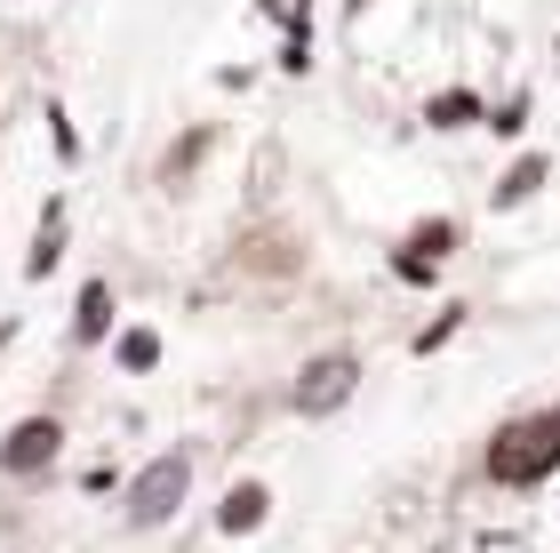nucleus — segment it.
<instances>
[{
  "instance_id": "9b49d317",
  "label": "nucleus",
  "mask_w": 560,
  "mask_h": 553,
  "mask_svg": "<svg viewBox=\"0 0 560 553\" xmlns=\"http://www.w3.org/2000/svg\"><path fill=\"white\" fill-rule=\"evenodd\" d=\"M209 153H217V120H192V129L161 153V185H168V193H185V185H192V169L209 161Z\"/></svg>"
},
{
  "instance_id": "39448f33",
  "label": "nucleus",
  "mask_w": 560,
  "mask_h": 553,
  "mask_svg": "<svg viewBox=\"0 0 560 553\" xmlns=\"http://www.w3.org/2000/svg\"><path fill=\"white\" fill-rule=\"evenodd\" d=\"M272 506H280V497H272V482H265V473H241V482H233V489H224V497H217V514H209V530L241 545V538H257V530H265V521H272Z\"/></svg>"
},
{
  "instance_id": "dca6fc26",
  "label": "nucleus",
  "mask_w": 560,
  "mask_h": 553,
  "mask_svg": "<svg viewBox=\"0 0 560 553\" xmlns=\"http://www.w3.org/2000/svg\"><path fill=\"white\" fill-rule=\"evenodd\" d=\"M48 137H57V161H81V137H72L65 113H48Z\"/></svg>"
},
{
  "instance_id": "9d476101",
  "label": "nucleus",
  "mask_w": 560,
  "mask_h": 553,
  "mask_svg": "<svg viewBox=\"0 0 560 553\" xmlns=\"http://www.w3.org/2000/svg\"><path fill=\"white\" fill-rule=\"evenodd\" d=\"M545 177H552V153H537V145H528V153H513V161H504V177L489 185V209L504 217V209H521V200H537Z\"/></svg>"
},
{
  "instance_id": "ddd939ff",
  "label": "nucleus",
  "mask_w": 560,
  "mask_h": 553,
  "mask_svg": "<svg viewBox=\"0 0 560 553\" xmlns=\"http://www.w3.org/2000/svg\"><path fill=\"white\" fill-rule=\"evenodd\" d=\"M465 321H472V306H441V313H432L424 330L409 337V354H417V361H432V354H441L448 337H465Z\"/></svg>"
},
{
  "instance_id": "a211bd4d",
  "label": "nucleus",
  "mask_w": 560,
  "mask_h": 553,
  "mask_svg": "<svg viewBox=\"0 0 560 553\" xmlns=\"http://www.w3.org/2000/svg\"><path fill=\"white\" fill-rule=\"evenodd\" d=\"M369 9H376V0H345V16H369Z\"/></svg>"
},
{
  "instance_id": "6e6552de",
  "label": "nucleus",
  "mask_w": 560,
  "mask_h": 553,
  "mask_svg": "<svg viewBox=\"0 0 560 553\" xmlns=\"http://www.w3.org/2000/svg\"><path fill=\"white\" fill-rule=\"evenodd\" d=\"M65 241H72V209H65V193H48L40 224H33V249H24V281H48L65 265Z\"/></svg>"
},
{
  "instance_id": "4468645a",
  "label": "nucleus",
  "mask_w": 560,
  "mask_h": 553,
  "mask_svg": "<svg viewBox=\"0 0 560 553\" xmlns=\"http://www.w3.org/2000/svg\"><path fill=\"white\" fill-rule=\"evenodd\" d=\"M489 137H504V145L528 137V89H513V96H497V105H489Z\"/></svg>"
},
{
  "instance_id": "20e7f679",
  "label": "nucleus",
  "mask_w": 560,
  "mask_h": 553,
  "mask_svg": "<svg viewBox=\"0 0 560 553\" xmlns=\"http://www.w3.org/2000/svg\"><path fill=\"white\" fill-rule=\"evenodd\" d=\"M57 458H65V417L57 410H33V417H16L9 434H0V473H9V482H40Z\"/></svg>"
},
{
  "instance_id": "1a4fd4ad",
  "label": "nucleus",
  "mask_w": 560,
  "mask_h": 553,
  "mask_svg": "<svg viewBox=\"0 0 560 553\" xmlns=\"http://www.w3.org/2000/svg\"><path fill=\"white\" fill-rule=\"evenodd\" d=\"M400 257H424V265H441L448 273V257L465 249V217H448V209H432V217H417V224H400Z\"/></svg>"
},
{
  "instance_id": "f8f14e48",
  "label": "nucleus",
  "mask_w": 560,
  "mask_h": 553,
  "mask_svg": "<svg viewBox=\"0 0 560 553\" xmlns=\"http://www.w3.org/2000/svg\"><path fill=\"white\" fill-rule=\"evenodd\" d=\"M113 369L120 377H152L161 369V330H152V321H129V330L113 337Z\"/></svg>"
},
{
  "instance_id": "f3484780",
  "label": "nucleus",
  "mask_w": 560,
  "mask_h": 553,
  "mask_svg": "<svg viewBox=\"0 0 560 553\" xmlns=\"http://www.w3.org/2000/svg\"><path fill=\"white\" fill-rule=\"evenodd\" d=\"M248 9H257V16H280V9H289V0H248Z\"/></svg>"
},
{
  "instance_id": "0eeeda50",
  "label": "nucleus",
  "mask_w": 560,
  "mask_h": 553,
  "mask_svg": "<svg viewBox=\"0 0 560 553\" xmlns=\"http://www.w3.org/2000/svg\"><path fill=\"white\" fill-rule=\"evenodd\" d=\"M424 129H441V137H465V129H489V96H480L472 81H448V89H432L424 96Z\"/></svg>"
},
{
  "instance_id": "7ed1b4c3",
  "label": "nucleus",
  "mask_w": 560,
  "mask_h": 553,
  "mask_svg": "<svg viewBox=\"0 0 560 553\" xmlns=\"http://www.w3.org/2000/svg\"><path fill=\"white\" fill-rule=\"evenodd\" d=\"M361 377H369V361L352 354V345H320V354H313V361H304V369L289 377V410L320 425V417H337L345 401L361 393Z\"/></svg>"
},
{
  "instance_id": "6ab92c4d",
  "label": "nucleus",
  "mask_w": 560,
  "mask_h": 553,
  "mask_svg": "<svg viewBox=\"0 0 560 553\" xmlns=\"http://www.w3.org/2000/svg\"><path fill=\"white\" fill-rule=\"evenodd\" d=\"M9 337H16V330H0V345H9Z\"/></svg>"
},
{
  "instance_id": "f03ea898",
  "label": "nucleus",
  "mask_w": 560,
  "mask_h": 553,
  "mask_svg": "<svg viewBox=\"0 0 560 553\" xmlns=\"http://www.w3.org/2000/svg\"><path fill=\"white\" fill-rule=\"evenodd\" d=\"M185 497H192V449H161V458L137 465L129 497H120V521L129 530H168L185 514Z\"/></svg>"
},
{
  "instance_id": "423d86ee",
  "label": "nucleus",
  "mask_w": 560,
  "mask_h": 553,
  "mask_svg": "<svg viewBox=\"0 0 560 553\" xmlns=\"http://www.w3.org/2000/svg\"><path fill=\"white\" fill-rule=\"evenodd\" d=\"M72 354H89V345H105V337H120V297H113V281L96 273V281H81V297H72Z\"/></svg>"
},
{
  "instance_id": "2eb2a0df",
  "label": "nucleus",
  "mask_w": 560,
  "mask_h": 553,
  "mask_svg": "<svg viewBox=\"0 0 560 553\" xmlns=\"http://www.w3.org/2000/svg\"><path fill=\"white\" fill-rule=\"evenodd\" d=\"M385 265H393V281H400V289H441V265H424V257H400V249H393Z\"/></svg>"
},
{
  "instance_id": "f257e3e1",
  "label": "nucleus",
  "mask_w": 560,
  "mask_h": 553,
  "mask_svg": "<svg viewBox=\"0 0 560 553\" xmlns=\"http://www.w3.org/2000/svg\"><path fill=\"white\" fill-rule=\"evenodd\" d=\"M560 473V401H537V410H521V417H504L489 441H480V482L489 489H545Z\"/></svg>"
}]
</instances>
